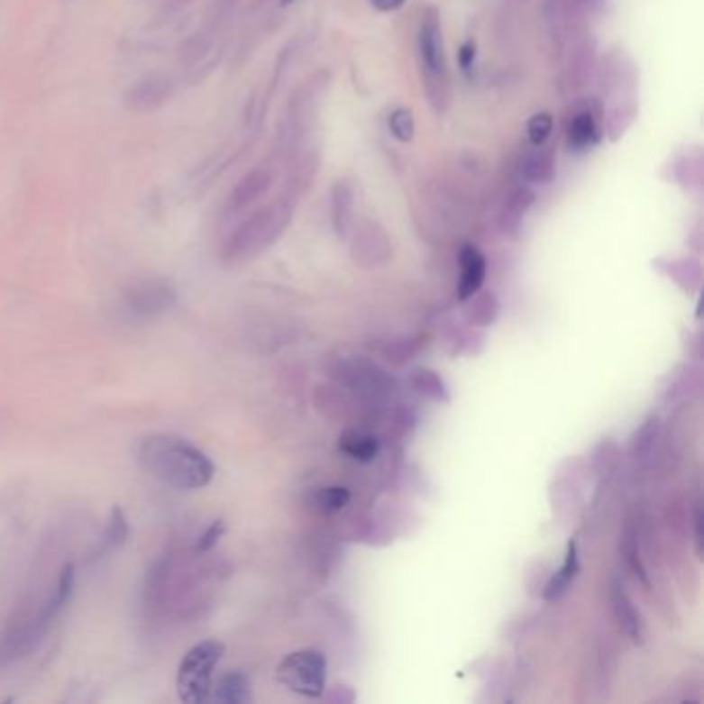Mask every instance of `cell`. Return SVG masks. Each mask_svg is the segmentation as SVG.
I'll use <instances>...</instances> for the list:
<instances>
[{
    "label": "cell",
    "instance_id": "4",
    "mask_svg": "<svg viewBox=\"0 0 704 704\" xmlns=\"http://www.w3.org/2000/svg\"><path fill=\"white\" fill-rule=\"evenodd\" d=\"M289 222V209L277 203L246 219L224 244V261L230 265L244 262L271 246Z\"/></svg>",
    "mask_w": 704,
    "mask_h": 704
},
{
    "label": "cell",
    "instance_id": "23",
    "mask_svg": "<svg viewBox=\"0 0 704 704\" xmlns=\"http://www.w3.org/2000/svg\"><path fill=\"white\" fill-rule=\"evenodd\" d=\"M411 384L417 393L430 397L434 401H448L446 387L440 376L428 368H416L411 374Z\"/></svg>",
    "mask_w": 704,
    "mask_h": 704
},
{
    "label": "cell",
    "instance_id": "28",
    "mask_svg": "<svg viewBox=\"0 0 704 704\" xmlns=\"http://www.w3.org/2000/svg\"><path fill=\"white\" fill-rule=\"evenodd\" d=\"M224 533H225V525H224V521H215V523L211 525V527H209L207 531L201 533V535L197 537V542L192 544V545H195L198 552H211L213 547L217 545L219 537H222Z\"/></svg>",
    "mask_w": 704,
    "mask_h": 704
},
{
    "label": "cell",
    "instance_id": "18",
    "mask_svg": "<svg viewBox=\"0 0 704 704\" xmlns=\"http://www.w3.org/2000/svg\"><path fill=\"white\" fill-rule=\"evenodd\" d=\"M521 172L529 182H550L556 174V158H553L552 149H537L529 153L521 163Z\"/></svg>",
    "mask_w": 704,
    "mask_h": 704
},
{
    "label": "cell",
    "instance_id": "20",
    "mask_svg": "<svg viewBox=\"0 0 704 704\" xmlns=\"http://www.w3.org/2000/svg\"><path fill=\"white\" fill-rule=\"evenodd\" d=\"M531 203H533V195L525 188L517 190L515 195L508 198L507 207H504L502 217H500V227H502L504 233L515 236V233L518 232V227H521L525 213H527V209L531 207Z\"/></svg>",
    "mask_w": 704,
    "mask_h": 704
},
{
    "label": "cell",
    "instance_id": "8",
    "mask_svg": "<svg viewBox=\"0 0 704 704\" xmlns=\"http://www.w3.org/2000/svg\"><path fill=\"white\" fill-rule=\"evenodd\" d=\"M176 304V289L166 279H145L134 283L124 294V306L134 316H155Z\"/></svg>",
    "mask_w": 704,
    "mask_h": 704
},
{
    "label": "cell",
    "instance_id": "9",
    "mask_svg": "<svg viewBox=\"0 0 704 704\" xmlns=\"http://www.w3.org/2000/svg\"><path fill=\"white\" fill-rule=\"evenodd\" d=\"M352 252L355 262L364 267H376L389 261L390 244L387 233L372 222H364L355 230Z\"/></svg>",
    "mask_w": 704,
    "mask_h": 704
},
{
    "label": "cell",
    "instance_id": "31",
    "mask_svg": "<svg viewBox=\"0 0 704 704\" xmlns=\"http://www.w3.org/2000/svg\"><path fill=\"white\" fill-rule=\"evenodd\" d=\"M403 3H405V0H372V5L376 6V9L384 11V13L399 9V6H401Z\"/></svg>",
    "mask_w": 704,
    "mask_h": 704
},
{
    "label": "cell",
    "instance_id": "13",
    "mask_svg": "<svg viewBox=\"0 0 704 704\" xmlns=\"http://www.w3.org/2000/svg\"><path fill=\"white\" fill-rule=\"evenodd\" d=\"M353 188L350 182H337L331 197V219L339 236H347L353 222Z\"/></svg>",
    "mask_w": 704,
    "mask_h": 704
},
{
    "label": "cell",
    "instance_id": "21",
    "mask_svg": "<svg viewBox=\"0 0 704 704\" xmlns=\"http://www.w3.org/2000/svg\"><path fill=\"white\" fill-rule=\"evenodd\" d=\"M471 304L467 306L465 315H467V320L475 326H488L492 325L496 316H498V297L492 294V291H483V294H473L471 297Z\"/></svg>",
    "mask_w": 704,
    "mask_h": 704
},
{
    "label": "cell",
    "instance_id": "12",
    "mask_svg": "<svg viewBox=\"0 0 704 704\" xmlns=\"http://www.w3.org/2000/svg\"><path fill=\"white\" fill-rule=\"evenodd\" d=\"M169 96V83L163 77H147V79L133 85L131 91L126 96L128 108L133 110H153L166 102Z\"/></svg>",
    "mask_w": 704,
    "mask_h": 704
},
{
    "label": "cell",
    "instance_id": "26",
    "mask_svg": "<svg viewBox=\"0 0 704 704\" xmlns=\"http://www.w3.org/2000/svg\"><path fill=\"white\" fill-rule=\"evenodd\" d=\"M389 128H390V133H393L395 139H399V141H403V143H407V141L414 139V133H416L414 112L407 110V108L395 110L393 114H390V118H389Z\"/></svg>",
    "mask_w": 704,
    "mask_h": 704
},
{
    "label": "cell",
    "instance_id": "10",
    "mask_svg": "<svg viewBox=\"0 0 704 704\" xmlns=\"http://www.w3.org/2000/svg\"><path fill=\"white\" fill-rule=\"evenodd\" d=\"M611 606H614L616 620L620 624L624 635L628 636L632 643H643L646 635L643 616L638 614V609L635 603H632L628 593H626L624 587L617 585V582H614V587H611Z\"/></svg>",
    "mask_w": 704,
    "mask_h": 704
},
{
    "label": "cell",
    "instance_id": "3",
    "mask_svg": "<svg viewBox=\"0 0 704 704\" xmlns=\"http://www.w3.org/2000/svg\"><path fill=\"white\" fill-rule=\"evenodd\" d=\"M75 589V566L64 564L59 572L56 585L44 601L38 606V611L25 614L19 620H13L3 636H0V663L21 659L38 646L48 635L50 626L54 624L60 611L69 606L70 595Z\"/></svg>",
    "mask_w": 704,
    "mask_h": 704
},
{
    "label": "cell",
    "instance_id": "6",
    "mask_svg": "<svg viewBox=\"0 0 704 704\" xmlns=\"http://www.w3.org/2000/svg\"><path fill=\"white\" fill-rule=\"evenodd\" d=\"M419 62L425 77V89L434 104L448 102V79L443 50V33H440V21L434 9H428L422 15L419 23Z\"/></svg>",
    "mask_w": 704,
    "mask_h": 704
},
{
    "label": "cell",
    "instance_id": "2",
    "mask_svg": "<svg viewBox=\"0 0 704 704\" xmlns=\"http://www.w3.org/2000/svg\"><path fill=\"white\" fill-rule=\"evenodd\" d=\"M134 459L147 475L180 492L207 488L215 478V465L207 454L174 434H147L139 440Z\"/></svg>",
    "mask_w": 704,
    "mask_h": 704
},
{
    "label": "cell",
    "instance_id": "22",
    "mask_svg": "<svg viewBox=\"0 0 704 704\" xmlns=\"http://www.w3.org/2000/svg\"><path fill=\"white\" fill-rule=\"evenodd\" d=\"M597 139H599V131H597L593 114L591 112L576 114L571 123V128H568V141H571V147L581 151V149L595 145Z\"/></svg>",
    "mask_w": 704,
    "mask_h": 704
},
{
    "label": "cell",
    "instance_id": "25",
    "mask_svg": "<svg viewBox=\"0 0 704 704\" xmlns=\"http://www.w3.org/2000/svg\"><path fill=\"white\" fill-rule=\"evenodd\" d=\"M657 436H659V419L657 417L646 419L643 428L638 430L635 443H632V454H635V459L649 457L653 453V446L657 443Z\"/></svg>",
    "mask_w": 704,
    "mask_h": 704
},
{
    "label": "cell",
    "instance_id": "30",
    "mask_svg": "<svg viewBox=\"0 0 704 704\" xmlns=\"http://www.w3.org/2000/svg\"><path fill=\"white\" fill-rule=\"evenodd\" d=\"M694 542H696V553H702V508L696 504L694 508Z\"/></svg>",
    "mask_w": 704,
    "mask_h": 704
},
{
    "label": "cell",
    "instance_id": "1",
    "mask_svg": "<svg viewBox=\"0 0 704 704\" xmlns=\"http://www.w3.org/2000/svg\"><path fill=\"white\" fill-rule=\"evenodd\" d=\"M207 556L209 552H198L190 545L168 550L149 566L143 585V608L149 617L190 622L203 616L219 572L215 562Z\"/></svg>",
    "mask_w": 704,
    "mask_h": 704
},
{
    "label": "cell",
    "instance_id": "15",
    "mask_svg": "<svg viewBox=\"0 0 704 704\" xmlns=\"http://www.w3.org/2000/svg\"><path fill=\"white\" fill-rule=\"evenodd\" d=\"M339 451L358 463H372L379 454V440L361 430H347L339 438Z\"/></svg>",
    "mask_w": 704,
    "mask_h": 704
},
{
    "label": "cell",
    "instance_id": "11",
    "mask_svg": "<svg viewBox=\"0 0 704 704\" xmlns=\"http://www.w3.org/2000/svg\"><path fill=\"white\" fill-rule=\"evenodd\" d=\"M461 279H459V300H469L478 294L486 279V259L475 246H463L459 254Z\"/></svg>",
    "mask_w": 704,
    "mask_h": 704
},
{
    "label": "cell",
    "instance_id": "5",
    "mask_svg": "<svg viewBox=\"0 0 704 704\" xmlns=\"http://www.w3.org/2000/svg\"><path fill=\"white\" fill-rule=\"evenodd\" d=\"M225 646L217 640H203L192 646L178 665L176 690L182 702L201 704L211 696L213 672L224 657Z\"/></svg>",
    "mask_w": 704,
    "mask_h": 704
},
{
    "label": "cell",
    "instance_id": "32",
    "mask_svg": "<svg viewBox=\"0 0 704 704\" xmlns=\"http://www.w3.org/2000/svg\"><path fill=\"white\" fill-rule=\"evenodd\" d=\"M281 3H283V5H289V3H291V0H281Z\"/></svg>",
    "mask_w": 704,
    "mask_h": 704
},
{
    "label": "cell",
    "instance_id": "14",
    "mask_svg": "<svg viewBox=\"0 0 704 704\" xmlns=\"http://www.w3.org/2000/svg\"><path fill=\"white\" fill-rule=\"evenodd\" d=\"M213 699L224 704H246L252 700V684L244 672H230L217 681Z\"/></svg>",
    "mask_w": 704,
    "mask_h": 704
},
{
    "label": "cell",
    "instance_id": "7",
    "mask_svg": "<svg viewBox=\"0 0 704 704\" xmlns=\"http://www.w3.org/2000/svg\"><path fill=\"white\" fill-rule=\"evenodd\" d=\"M275 678L289 692L306 696V699H320L326 684V659L316 649L289 653L277 665Z\"/></svg>",
    "mask_w": 704,
    "mask_h": 704
},
{
    "label": "cell",
    "instance_id": "29",
    "mask_svg": "<svg viewBox=\"0 0 704 704\" xmlns=\"http://www.w3.org/2000/svg\"><path fill=\"white\" fill-rule=\"evenodd\" d=\"M473 59H475V44L471 40H469L459 50V62H461V69H463L465 73H469V69H471Z\"/></svg>",
    "mask_w": 704,
    "mask_h": 704
},
{
    "label": "cell",
    "instance_id": "16",
    "mask_svg": "<svg viewBox=\"0 0 704 704\" xmlns=\"http://www.w3.org/2000/svg\"><path fill=\"white\" fill-rule=\"evenodd\" d=\"M579 568L581 566H579V553H576V544L571 542L568 544V552L564 562H562V566L552 574V579L547 581L544 591L545 599L552 601L564 595L568 591V587H571V582L576 579V574H579Z\"/></svg>",
    "mask_w": 704,
    "mask_h": 704
},
{
    "label": "cell",
    "instance_id": "19",
    "mask_svg": "<svg viewBox=\"0 0 704 704\" xmlns=\"http://www.w3.org/2000/svg\"><path fill=\"white\" fill-rule=\"evenodd\" d=\"M126 537H128V521H126L124 512H123V508L114 507L110 512L108 525H105V529H104L102 542H99V547L96 552V558H102L104 553H110V552L116 550V547H120L126 542Z\"/></svg>",
    "mask_w": 704,
    "mask_h": 704
},
{
    "label": "cell",
    "instance_id": "17",
    "mask_svg": "<svg viewBox=\"0 0 704 704\" xmlns=\"http://www.w3.org/2000/svg\"><path fill=\"white\" fill-rule=\"evenodd\" d=\"M267 188H269V174L262 172V169H256V172L248 174L244 180L238 184L236 190L232 192L230 201H227V209L232 213L246 209L248 205L254 203Z\"/></svg>",
    "mask_w": 704,
    "mask_h": 704
},
{
    "label": "cell",
    "instance_id": "24",
    "mask_svg": "<svg viewBox=\"0 0 704 704\" xmlns=\"http://www.w3.org/2000/svg\"><path fill=\"white\" fill-rule=\"evenodd\" d=\"M350 500H352L350 489H345L341 486L320 488L318 492L315 494V498H312V502H315V507L320 512H339V510H343L347 504H350Z\"/></svg>",
    "mask_w": 704,
    "mask_h": 704
},
{
    "label": "cell",
    "instance_id": "27",
    "mask_svg": "<svg viewBox=\"0 0 704 704\" xmlns=\"http://www.w3.org/2000/svg\"><path fill=\"white\" fill-rule=\"evenodd\" d=\"M552 126H553V123H552L550 114H545V112L535 114V116H533L529 120V124H527V133H529L531 143L537 145V147H542L547 141V137H550V134H552Z\"/></svg>",
    "mask_w": 704,
    "mask_h": 704
}]
</instances>
